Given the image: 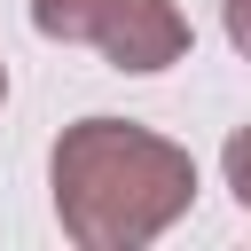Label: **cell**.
<instances>
[{"label": "cell", "mask_w": 251, "mask_h": 251, "mask_svg": "<svg viewBox=\"0 0 251 251\" xmlns=\"http://www.w3.org/2000/svg\"><path fill=\"white\" fill-rule=\"evenodd\" d=\"M55 220L78 251H141L196 204V157L133 118H78L47 149Z\"/></svg>", "instance_id": "obj_1"}, {"label": "cell", "mask_w": 251, "mask_h": 251, "mask_svg": "<svg viewBox=\"0 0 251 251\" xmlns=\"http://www.w3.org/2000/svg\"><path fill=\"white\" fill-rule=\"evenodd\" d=\"M188 16L173 8V0H110V16H102V31H94V55L110 63V71H133V78H149V71H173L180 55H188Z\"/></svg>", "instance_id": "obj_2"}, {"label": "cell", "mask_w": 251, "mask_h": 251, "mask_svg": "<svg viewBox=\"0 0 251 251\" xmlns=\"http://www.w3.org/2000/svg\"><path fill=\"white\" fill-rule=\"evenodd\" d=\"M110 0H31V31L39 39H63V47H94Z\"/></svg>", "instance_id": "obj_3"}, {"label": "cell", "mask_w": 251, "mask_h": 251, "mask_svg": "<svg viewBox=\"0 0 251 251\" xmlns=\"http://www.w3.org/2000/svg\"><path fill=\"white\" fill-rule=\"evenodd\" d=\"M220 173H227L235 204L251 212V126H235V133H227V149H220Z\"/></svg>", "instance_id": "obj_4"}, {"label": "cell", "mask_w": 251, "mask_h": 251, "mask_svg": "<svg viewBox=\"0 0 251 251\" xmlns=\"http://www.w3.org/2000/svg\"><path fill=\"white\" fill-rule=\"evenodd\" d=\"M220 24H227V47L251 63V0H220Z\"/></svg>", "instance_id": "obj_5"}, {"label": "cell", "mask_w": 251, "mask_h": 251, "mask_svg": "<svg viewBox=\"0 0 251 251\" xmlns=\"http://www.w3.org/2000/svg\"><path fill=\"white\" fill-rule=\"evenodd\" d=\"M0 102H8V63H0Z\"/></svg>", "instance_id": "obj_6"}]
</instances>
